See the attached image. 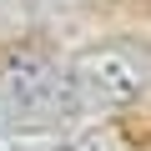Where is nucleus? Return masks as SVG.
Returning <instances> with one entry per match:
<instances>
[{
	"label": "nucleus",
	"instance_id": "1",
	"mask_svg": "<svg viewBox=\"0 0 151 151\" xmlns=\"http://www.w3.org/2000/svg\"><path fill=\"white\" fill-rule=\"evenodd\" d=\"M86 116L65 60L40 45H5L0 50V131L15 126H65Z\"/></svg>",
	"mask_w": 151,
	"mask_h": 151
},
{
	"label": "nucleus",
	"instance_id": "2",
	"mask_svg": "<svg viewBox=\"0 0 151 151\" xmlns=\"http://www.w3.org/2000/svg\"><path fill=\"white\" fill-rule=\"evenodd\" d=\"M65 76L86 111H121L151 91V45L141 40H91L65 60Z\"/></svg>",
	"mask_w": 151,
	"mask_h": 151
},
{
	"label": "nucleus",
	"instance_id": "3",
	"mask_svg": "<svg viewBox=\"0 0 151 151\" xmlns=\"http://www.w3.org/2000/svg\"><path fill=\"white\" fill-rule=\"evenodd\" d=\"M60 151H141V146H136L126 121H106V126H91V131H76Z\"/></svg>",
	"mask_w": 151,
	"mask_h": 151
},
{
	"label": "nucleus",
	"instance_id": "4",
	"mask_svg": "<svg viewBox=\"0 0 151 151\" xmlns=\"http://www.w3.org/2000/svg\"><path fill=\"white\" fill-rule=\"evenodd\" d=\"M70 141L65 126H15V131H0V151H60Z\"/></svg>",
	"mask_w": 151,
	"mask_h": 151
}]
</instances>
